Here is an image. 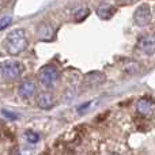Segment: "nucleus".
<instances>
[{"instance_id": "nucleus-2", "label": "nucleus", "mask_w": 155, "mask_h": 155, "mask_svg": "<svg viewBox=\"0 0 155 155\" xmlns=\"http://www.w3.org/2000/svg\"><path fill=\"white\" fill-rule=\"evenodd\" d=\"M0 71H2V76L5 80H15L23 74L25 67L22 63L10 60V61L3 63L2 67H0Z\"/></svg>"}, {"instance_id": "nucleus-12", "label": "nucleus", "mask_w": 155, "mask_h": 155, "mask_svg": "<svg viewBox=\"0 0 155 155\" xmlns=\"http://www.w3.org/2000/svg\"><path fill=\"white\" fill-rule=\"evenodd\" d=\"M88 14H90V10H88V8H82V10H79L75 14V22L83 21V19H84L86 16L88 15Z\"/></svg>"}, {"instance_id": "nucleus-1", "label": "nucleus", "mask_w": 155, "mask_h": 155, "mask_svg": "<svg viewBox=\"0 0 155 155\" xmlns=\"http://www.w3.org/2000/svg\"><path fill=\"white\" fill-rule=\"evenodd\" d=\"M27 44H29V40H27L26 31L23 29H15L7 35L4 46L8 53L16 56L27 48Z\"/></svg>"}, {"instance_id": "nucleus-15", "label": "nucleus", "mask_w": 155, "mask_h": 155, "mask_svg": "<svg viewBox=\"0 0 155 155\" xmlns=\"http://www.w3.org/2000/svg\"><path fill=\"white\" fill-rule=\"evenodd\" d=\"M121 2H124V3H134V2H136V0H121Z\"/></svg>"}, {"instance_id": "nucleus-6", "label": "nucleus", "mask_w": 155, "mask_h": 155, "mask_svg": "<svg viewBox=\"0 0 155 155\" xmlns=\"http://www.w3.org/2000/svg\"><path fill=\"white\" fill-rule=\"evenodd\" d=\"M137 48H139L143 53L148 54V56L155 54V40L148 38V37L142 38V40H139V42H137Z\"/></svg>"}, {"instance_id": "nucleus-4", "label": "nucleus", "mask_w": 155, "mask_h": 155, "mask_svg": "<svg viewBox=\"0 0 155 155\" xmlns=\"http://www.w3.org/2000/svg\"><path fill=\"white\" fill-rule=\"evenodd\" d=\"M59 70L53 65H45V67L41 68L40 74H38V79L42 83L44 86L49 87V86H53L54 83L59 79Z\"/></svg>"}, {"instance_id": "nucleus-14", "label": "nucleus", "mask_w": 155, "mask_h": 155, "mask_svg": "<svg viewBox=\"0 0 155 155\" xmlns=\"http://www.w3.org/2000/svg\"><path fill=\"white\" fill-rule=\"evenodd\" d=\"M11 22H12V18H11L10 15L3 16V18L0 19V30H3V29H5L7 26H10Z\"/></svg>"}, {"instance_id": "nucleus-16", "label": "nucleus", "mask_w": 155, "mask_h": 155, "mask_svg": "<svg viewBox=\"0 0 155 155\" xmlns=\"http://www.w3.org/2000/svg\"><path fill=\"white\" fill-rule=\"evenodd\" d=\"M154 11H155V8H154Z\"/></svg>"}, {"instance_id": "nucleus-3", "label": "nucleus", "mask_w": 155, "mask_h": 155, "mask_svg": "<svg viewBox=\"0 0 155 155\" xmlns=\"http://www.w3.org/2000/svg\"><path fill=\"white\" fill-rule=\"evenodd\" d=\"M151 18H153V12H151V7L147 3H143V4L137 5V8L134 12V21L137 26L140 27L147 26L151 22Z\"/></svg>"}, {"instance_id": "nucleus-5", "label": "nucleus", "mask_w": 155, "mask_h": 155, "mask_svg": "<svg viewBox=\"0 0 155 155\" xmlns=\"http://www.w3.org/2000/svg\"><path fill=\"white\" fill-rule=\"evenodd\" d=\"M18 94L25 99L31 98V97L35 94V83L33 82L31 79L23 80L18 87Z\"/></svg>"}, {"instance_id": "nucleus-13", "label": "nucleus", "mask_w": 155, "mask_h": 155, "mask_svg": "<svg viewBox=\"0 0 155 155\" xmlns=\"http://www.w3.org/2000/svg\"><path fill=\"white\" fill-rule=\"evenodd\" d=\"M25 136H26V140L30 143H37L38 140H40V136H38L35 132L33 131H27L26 134H25Z\"/></svg>"}, {"instance_id": "nucleus-7", "label": "nucleus", "mask_w": 155, "mask_h": 155, "mask_svg": "<svg viewBox=\"0 0 155 155\" xmlns=\"http://www.w3.org/2000/svg\"><path fill=\"white\" fill-rule=\"evenodd\" d=\"M114 14H116V8L112 4H107V3H102L97 8V15L101 19H110Z\"/></svg>"}, {"instance_id": "nucleus-11", "label": "nucleus", "mask_w": 155, "mask_h": 155, "mask_svg": "<svg viewBox=\"0 0 155 155\" xmlns=\"http://www.w3.org/2000/svg\"><path fill=\"white\" fill-rule=\"evenodd\" d=\"M86 79H87V82L90 83V84H101V83L105 80V76L102 75L101 72H97V71H94V72L87 74Z\"/></svg>"}, {"instance_id": "nucleus-9", "label": "nucleus", "mask_w": 155, "mask_h": 155, "mask_svg": "<svg viewBox=\"0 0 155 155\" xmlns=\"http://www.w3.org/2000/svg\"><path fill=\"white\" fill-rule=\"evenodd\" d=\"M137 112L142 116H151L154 113V106L147 99H140L137 102Z\"/></svg>"}, {"instance_id": "nucleus-8", "label": "nucleus", "mask_w": 155, "mask_h": 155, "mask_svg": "<svg viewBox=\"0 0 155 155\" xmlns=\"http://www.w3.org/2000/svg\"><path fill=\"white\" fill-rule=\"evenodd\" d=\"M37 105L41 109H51L54 105V98L51 93H41L37 97Z\"/></svg>"}, {"instance_id": "nucleus-10", "label": "nucleus", "mask_w": 155, "mask_h": 155, "mask_svg": "<svg viewBox=\"0 0 155 155\" xmlns=\"http://www.w3.org/2000/svg\"><path fill=\"white\" fill-rule=\"evenodd\" d=\"M38 37L41 40H51L53 37V27L49 23H41L38 26Z\"/></svg>"}]
</instances>
